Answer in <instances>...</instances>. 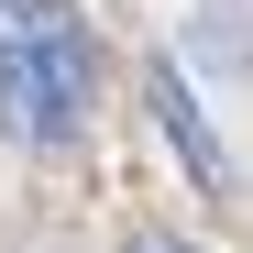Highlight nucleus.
Segmentation results:
<instances>
[{"instance_id":"nucleus-1","label":"nucleus","mask_w":253,"mask_h":253,"mask_svg":"<svg viewBox=\"0 0 253 253\" xmlns=\"http://www.w3.org/2000/svg\"><path fill=\"white\" fill-rule=\"evenodd\" d=\"M143 99H154V132L165 143H176V165H187V176L209 187V198H231V154H220V132H209V110H198V88H187V77L176 66H143Z\"/></svg>"},{"instance_id":"nucleus-2","label":"nucleus","mask_w":253,"mask_h":253,"mask_svg":"<svg viewBox=\"0 0 253 253\" xmlns=\"http://www.w3.org/2000/svg\"><path fill=\"white\" fill-rule=\"evenodd\" d=\"M0 132L11 143H66L77 132L66 99H55V77H44V55H33L22 33H0Z\"/></svg>"},{"instance_id":"nucleus-3","label":"nucleus","mask_w":253,"mask_h":253,"mask_svg":"<svg viewBox=\"0 0 253 253\" xmlns=\"http://www.w3.org/2000/svg\"><path fill=\"white\" fill-rule=\"evenodd\" d=\"M121 253H187L176 231H132V242H121Z\"/></svg>"},{"instance_id":"nucleus-4","label":"nucleus","mask_w":253,"mask_h":253,"mask_svg":"<svg viewBox=\"0 0 253 253\" xmlns=\"http://www.w3.org/2000/svg\"><path fill=\"white\" fill-rule=\"evenodd\" d=\"M0 11H11V0H0ZM0 33H11V22H0Z\"/></svg>"}]
</instances>
